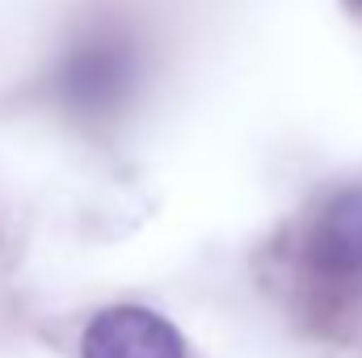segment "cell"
<instances>
[{"mask_svg": "<svg viewBox=\"0 0 362 358\" xmlns=\"http://www.w3.org/2000/svg\"><path fill=\"white\" fill-rule=\"evenodd\" d=\"M320 249L337 270L362 266V190L333 202V211L320 224Z\"/></svg>", "mask_w": 362, "mask_h": 358, "instance_id": "3", "label": "cell"}, {"mask_svg": "<svg viewBox=\"0 0 362 358\" xmlns=\"http://www.w3.org/2000/svg\"><path fill=\"white\" fill-rule=\"evenodd\" d=\"M346 4H350V8H354V13H362V0H346Z\"/></svg>", "mask_w": 362, "mask_h": 358, "instance_id": "4", "label": "cell"}, {"mask_svg": "<svg viewBox=\"0 0 362 358\" xmlns=\"http://www.w3.org/2000/svg\"><path fill=\"white\" fill-rule=\"evenodd\" d=\"M81 358H185V342L160 312L114 304L85 325Z\"/></svg>", "mask_w": 362, "mask_h": 358, "instance_id": "1", "label": "cell"}, {"mask_svg": "<svg viewBox=\"0 0 362 358\" xmlns=\"http://www.w3.org/2000/svg\"><path fill=\"white\" fill-rule=\"evenodd\" d=\"M131 81H135L131 47L114 34H97V38H85L68 55L59 85H64V97L76 110H110V105L122 101Z\"/></svg>", "mask_w": 362, "mask_h": 358, "instance_id": "2", "label": "cell"}]
</instances>
